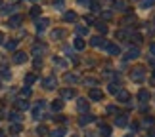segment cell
I'll return each instance as SVG.
<instances>
[{
	"mask_svg": "<svg viewBox=\"0 0 155 137\" xmlns=\"http://www.w3.org/2000/svg\"><path fill=\"white\" fill-rule=\"evenodd\" d=\"M2 76H4V78H10L12 74H10V70H6V69H2Z\"/></svg>",
	"mask_w": 155,
	"mask_h": 137,
	"instance_id": "47",
	"label": "cell"
},
{
	"mask_svg": "<svg viewBox=\"0 0 155 137\" xmlns=\"http://www.w3.org/2000/svg\"><path fill=\"white\" fill-rule=\"evenodd\" d=\"M115 36H117L119 40H128V33H127V31H117Z\"/></svg>",
	"mask_w": 155,
	"mask_h": 137,
	"instance_id": "32",
	"label": "cell"
},
{
	"mask_svg": "<svg viewBox=\"0 0 155 137\" xmlns=\"http://www.w3.org/2000/svg\"><path fill=\"white\" fill-rule=\"evenodd\" d=\"M90 122H94V116L88 114V112H82V114L79 116V124H81V126H86V124H90Z\"/></svg>",
	"mask_w": 155,
	"mask_h": 137,
	"instance_id": "8",
	"label": "cell"
},
{
	"mask_svg": "<svg viewBox=\"0 0 155 137\" xmlns=\"http://www.w3.org/2000/svg\"><path fill=\"white\" fill-rule=\"evenodd\" d=\"M104 50H105L107 53H109V55H119V53H121V48H119V46H115V44H109V42L105 44V48H104Z\"/></svg>",
	"mask_w": 155,
	"mask_h": 137,
	"instance_id": "7",
	"label": "cell"
},
{
	"mask_svg": "<svg viewBox=\"0 0 155 137\" xmlns=\"http://www.w3.org/2000/svg\"><path fill=\"white\" fill-rule=\"evenodd\" d=\"M147 137H155V129H150V133H147Z\"/></svg>",
	"mask_w": 155,
	"mask_h": 137,
	"instance_id": "50",
	"label": "cell"
},
{
	"mask_svg": "<svg viewBox=\"0 0 155 137\" xmlns=\"http://www.w3.org/2000/svg\"><path fill=\"white\" fill-rule=\"evenodd\" d=\"M52 109H54V111H61V109H63V101H59V99L54 101V103H52Z\"/></svg>",
	"mask_w": 155,
	"mask_h": 137,
	"instance_id": "34",
	"label": "cell"
},
{
	"mask_svg": "<svg viewBox=\"0 0 155 137\" xmlns=\"http://www.w3.org/2000/svg\"><path fill=\"white\" fill-rule=\"evenodd\" d=\"M119 90H121V88H119V86H115V82H113V84H109V92H111L113 95H115Z\"/></svg>",
	"mask_w": 155,
	"mask_h": 137,
	"instance_id": "39",
	"label": "cell"
},
{
	"mask_svg": "<svg viewBox=\"0 0 155 137\" xmlns=\"http://www.w3.org/2000/svg\"><path fill=\"white\" fill-rule=\"evenodd\" d=\"M65 135V128H56L50 132V137H63Z\"/></svg>",
	"mask_w": 155,
	"mask_h": 137,
	"instance_id": "25",
	"label": "cell"
},
{
	"mask_svg": "<svg viewBox=\"0 0 155 137\" xmlns=\"http://www.w3.org/2000/svg\"><path fill=\"white\" fill-rule=\"evenodd\" d=\"M130 21H134V15H127V17H124V21H123V23H127V25H128Z\"/></svg>",
	"mask_w": 155,
	"mask_h": 137,
	"instance_id": "46",
	"label": "cell"
},
{
	"mask_svg": "<svg viewBox=\"0 0 155 137\" xmlns=\"http://www.w3.org/2000/svg\"><path fill=\"white\" fill-rule=\"evenodd\" d=\"M12 10H14V6H6V8H4V14H10Z\"/></svg>",
	"mask_w": 155,
	"mask_h": 137,
	"instance_id": "49",
	"label": "cell"
},
{
	"mask_svg": "<svg viewBox=\"0 0 155 137\" xmlns=\"http://www.w3.org/2000/svg\"><path fill=\"white\" fill-rule=\"evenodd\" d=\"M144 76H146L144 67H134L132 70H130V78H132L134 82H142V80H144Z\"/></svg>",
	"mask_w": 155,
	"mask_h": 137,
	"instance_id": "1",
	"label": "cell"
},
{
	"mask_svg": "<svg viewBox=\"0 0 155 137\" xmlns=\"http://www.w3.org/2000/svg\"><path fill=\"white\" fill-rule=\"evenodd\" d=\"M153 4H155V0H140V8H144V10L151 8Z\"/></svg>",
	"mask_w": 155,
	"mask_h": 137,
	"instance_id": "28",
	"label": "cell"
},
{
	"mask_svg": "<svg viewBox=\"0 0 155 137\" xmlns=\"http://www.w3.org/2000/svg\"><path fill=\"white\" fill-rule=\"evenodd\" d=\"M21 21H23V15H19V14H17V15H12V17H10L8 25L15 29V27H19V25H21Z\"/></svg>",
	"mask_w": 155,
	"mask_h": 137,
	"instance_id": "10",
	"label": "cell"
},
{
	"mask_svg": "<svg viewBox=\"0 0 155 137\" xmlns=\"http://www.w3.org/2000/svg\"><path fill=\"white\" fill-rule=\"evenodd\" d=\"M10 132L12 133H19L21 132V124H12V126H10Z\"/></svg>",
	"mask_w": 155,
	"mask_h": 137,
	"instance_id": "37",
	"label": "cell"
},
{
	"mask_svg": "<svg viewBox=\"0 0 155 137\" xmlns=\"http://www.w3.org/2000/svg\"><path fill=\"white\" fill-rule=\"evenodd\" d=\"M73 46H75V50H79V51H82V50H84V48H86V42H84V40H82V38L79 36V38H75V42H73Z\"/></svg>",
	"mask_w": 155,
	"mask_h": 137,
	"instance_id": "21",
	"label": "cell"
},
{
	"mask_svg": "<svg viewBox=\"0 0 155 137\" xmlns=\"http://www.w3.org/2000/svg\"><path fill=\"white\" fill-rule=\"evenodd\" d=\"M35 80H37V74H33V73L25 74V84H27V86H31V84H33Z\"/></svg>",
	"mask_w": 155,
	"mask_h": 137,
	"instance_id": "29",
	"label": "cell"
},
{
	"mask_svg": "<svg viewBox=\"0 0 155 137\" xmlns=\"http://www.w3.org/2000/svg\"><path fill=\"white\" fill-rule=\"evenodd\" d=\"M115 95H117V99L121 101V103H128V101H130V93L127 90H119Z\"/></svg>",
	"mask_w": 155,
	"mask_h": 137,
	"instance_id": "9",
	"label": "cell"
},
{
	"mask_svg": "<svg viewBox=\"0 0 155 137\" xmlns=\"http://www.w3.org/2000/svg\"><path fill=\"white\" fill-rule=\"evenodd\" d=\"M21 93H23V97H29V95H31V88H23V90H21Z\"/></svg>",
	"mask_w": 155,
	"mask_h": 137,
	"instance_id": "40",
	"label": "cell"
},
{
	"mask_svg": "<svg viewBox=\"0 0 155 137\" xmlns=\"http://www.w3.org/2000/svg\"><path fill=\"white\" fill-rule=\"evenodd\" d=\"M63 80L67 82V84H77V82H79V76H77L75 73H67L63 76Z\"/></svg>",
	"mask_w": 155,
	"mask_h": 137,
	"instance_id": "18",
	"label": "cell"
},
{
	"mask_svg": "<svg viewBox=\"0 0 155 137\" xmlns=\"http://www.w3.org/2000/svg\"><path fill=\"white\" fill-rule=\"evenodd\" d=\"M132 38H134V42H136V44H140V42H142V34H138V33H136Z\"/></svg>",
	"mask_w": 155,
	"mask_h": 137,
	"instance_id": "43",
	"label": "cell"
},
{
	"mask_svg": "<svg viewBox=\"0 0 155 137\" xmlns=\"http://www.w3.org/2000/svg\"><path fill=\"white\" fill-rule=\"evenodd\" d=\"M128 124V118H127V114H119L117 118H115V126L117 128H124Z\"/></svg>",
	"mask_w": 155,
	"mask_h": 137,
	"instance_id": "13",
	"label": "cell"
},
{
	"mask_svg": "<svg viewBox=\"0 0 155 137\" xmlns=\"http://www.w3.org/2000/svg\"><path fill=\"white\" fill-rule=\"evenodd\" d=\"M46 50H48V48H46V44H35V46H33V53H35L37 57H40Z\"/></svg>",
	"mask_w": 155,
	"mask_h": 137,
	"instance_id": "15",
	"label": "cell"
},
{
	"mask_svg": "<svg viewBox=\"0 0 155 137\" xmlns=\"http://www.w3.org/2000/svg\"><path fill=\"white\" fill-rule=\"evenodd\" d=\"M48 23H50V19H46V17H42V19H38L37 21V31L38 33H42L46 27H48Z\"/></svg>",
	"mask_w": 155,
	"mask_h": 137,
	"instance_id": "20",
	"label": "cell"
},
{
	"mask_svg": "<svg viewBox=\"0 0 155 137\" xmlns=\"http://www.w3.org/2000/svg\"><path fill=\"white\" fill-rule=\"evenodd\" d=\"M42 84H44L46 90H54L56 84H58V80H56V76H46V78L42 80Z\"/></svg>",
	"mask_w": 155,
	"mask_h": 137,
	"instance_id": "6",
	"label": "cell"
},
{
	"mask_svg": "<svg viewBox=\"0 0 155 137\" xmlns=\"http://www.w3.org/2000/svg\"><path fill=\"white\" fill-rule=\"evenodd\" d=\"M107 112H111V114H113V112H117V107L115 105H109V107H107ZM117 114H119V112H117Z\"/></svg>",
	"mask_w": 155,
	"mask_h": 137,
	"instance_id": "44",
	"label": "cell"
},
{
	"mask_svg": "<svg viewBox=\"0 0 155 137\" xmlns=\"http://www.w3.org/2000/svg\"><path fill=\"white\" fill-rule=\"evenodd\" d=\"M40 15V6H33L31 8V17H38Z\"/></svg>",
	"mask_w": 155,
	"mask_h": 137,
	"instance_id": "38",
	"label": "cell"
},
{
	"mask_svg": "<svg viewBox=\"0 0 155 137\" xmlns=\"http://www.w3.org/2000/svg\"><path fill=\"white\" fill-rule=\"evenodd\" d=\"M63 19L65 21H77V14H75V11H65V14H63Z\"/></svg>",
	"mask_w": 155,
	"mask_h": 137,
	"instance_id": "26",
	"label": "cell"
},
{
	"mask_svg": "<svg viewBox=\"0 0 155 137\" xmlns=\"http://www.w3.org/2000/svg\"><path fill=\"white\" fill-rule=\"evenodd\" d=\"M153 74H155V73H153Z\"/></svg>",
	"mask_w": 155,
	"mask_h": 137,
	"instance_id": "56",
	"label": "cell"
},
{
	"mask_svg": "<svg viewBox=\"0 0 155 137\" xmlns=\"http://www.w3.org/2000/svg\"><path fill=\"white\" fill-rule=\"evenodd\" d=\"M25 61H27V53L25 51H15L14 53V63L21 65V63H25Z\"/></svg>",
	"mask_w": 155,
	"mask_h": 137,
	"instance_id": "11",
	"label": "cell"
},
{
	"mask_svg": "<svg viewBox=\"0 0 155 137\" xmlns=\"http://www.w3.org/2000/svg\"><path fill=\"white\" fill-rule=\"evenodd\" d=\"M111 17H113V14H111V11H104V14H102V19H111Z\"/></svg>",
	"mask_w": 155,
	"mask_h": 137,
	"instance_id": "41",
	"label": "cell"
},
{
	"mask_svg": "<svg viewBox=\"0 0 155 137\" xmlns=\"http://www.w3.org/2000/svg\"><path fill=\"white\" fill-rule=\"evenodd\" d=\"M140 55V50H138V46H130V50L127 51V55H124V59L127 61H132V59H136Z\"/></svg>",
	"mask_w": 155,
	"mask_h": 137,
	"instance_id": "4",
	"label": "cell"
},
{
	"mask_svg": "<svg viewBox=\"0 0 155 137\" xmlns=\"http://www.w3.org/2000/svg\"><path fill=\"white\" fill-rule=\"evenodd\" d=\"M33 118H35V120L42 118V101H40V103H37V105L33 107Z\"/></svg>",
	"mask_w": 155,
	"mask_h": 137,
	"instance_id": "12",
	"label": "cell"
},
{
	"mask_svg": "<svg viewBox=\"0 0 155 137\" xmlns=\"http://www.w3.org/2000/svg\"><path fill=\"white\" fill-rule=\"evenodd\" d=\"M15 109H17V111H27V109H29L27 99H15Z\"/></svg>",
	"mask_w": 155,
	"mask_h": 137,
	"instance_id": "19",
	"label": "cell"
},
{
	"mask_svg": "<svg viewBox=\"0 0 155 137\" xmlns=\"http://www.w3.org/2000/svg\"><path fill=\"white\" fill-rule=\"evenodd\" d=\"M0 6H2V0H0Z\"/></svg>",
	"mask_w": 155,
	"mask_h": 137,
	"instance_id": "54",
	"label": "cell"
},
{
	"mask_svg": "<svg viewBox=\"0 0 155 137\" xmlns=\"http://www.w3.org/2000/svg\"><path fill=\"white\" fill-rule=\"evenodd\" d=\"M113 8L119 10V11H127V10H128V8H127V2H124V0H113Z\"/></svg>",
	"mask_w": 155,
	"mask_h": 137,
	"instance_id": "17",
	"label": "cell"
},
{
	"mask_svg": "<svg viewBox=\"0 0 155 137\" xmlns=\"http://www.w3.org/2000/svg\"><path fill=\"white\" fill-rule=\"evenodd\" d=\"M153 124H155V118H153V116H146L144 126H146V128H150V126H153Z\"/></svg>",
	"mask_w": 155,
	"mask_h": 137,
	"instance_id": "36",
	"label": "cell"
},
{
	"mask_svg": "<svg viewBox=\"0 0 155 137\" xmlns=\"http://www.w3.org/2000/svg\"><path fill=\"white\" fill-rule=\"evenodd\" d=\"M77 109H79L81 114L82 112H88V101L86 99H77Z\"/></svg>",
	"mask_w": 155,
	"mask_h": 137,
	"instance_id": "16",
	"label": "cell"
},
{
	"mask_svg": "<svg viewBox=\"0 0 155 137\" xmlns=\"http://www.w3.org/2000/svg\"><path fill=\"white\" fill-rule=\"evenodd\" d=\"M84 84H88V86H96V84H98V78H94V76H84Z\"/></svg>",
	"mask_w": 155,
	"mask_h": 137,
	"instance_id": "31",
	"label": "cell"
},
{
	"mask_svg": "<svg viewBox=\"0 0 155 137\" xmlns=\"http://www.w3.org/2000/svg\"><path fill=\"white\" fill-rule=\"evenodd\" d=\"M77 33H79L81 36H84V34H88V27H84V25H79V27H77Z\"/></svg>",
	"mask_w": 155,
	"mask_h": 137,
	"instance_id": "35",
	"label": "cell"
},
{
	"mask_svg": "<svg viewBox=\"0 0 155 137\" xmlns=\"http://www.w3.org/2000/svg\"><path fill=\"white\" fill-rule=\"evenodd\" d=\"M0 120H2V112H0Z\"/></svg>",
	"mask_w": 155,
	"mask_h": 137,
	"instance_id": "53",
	"label": "cell"
},
{
	"mask_svg": "<svg viewBox=\"0 0 155 137\" xmlns=\"http://www.w3.org/2000/svg\"><path fill=\"white\" fill-rule=\"evenodd\" d=\"M124 137H134V135H132V133H128V135H124Z\"/></svg>",
	"mask_w": 155,
	"mask_h": 137,
	"instance_id": "52",
	"label": "cell"
},
{
	"mask_svg": "<svg viewBox=\"0 0 155 137\" xmlns=\"http://www.w3.org/2000/svg\"><path fill=\"white\" fill-rule=\"evenodd\" d=\"M65 34H67V33H65V29H54V31H52V38L59 40V38H63Z\"/></svg>",
	"mask_w": 155,
	"mask_h": 137,
	"instance_id": "22",
	"label": "cell"
},
{
	"mask_svg": "<svg viewBox=\"0 0 155 137\" xmlns=\"http://www.w3.org/2000/svg\"><path fill=\"white\" fill-rule=\"evenodd\" d=\"M90 44L94 46V48H105V40L102 38V36H92V40H90Z\"/></svg>",
	"mask_w": 155,
	"mask_h": 137,
	"instance_id": "14",
	"label": "cell"
},
{
	"mask_svg": "<svg viewBox=\"0 0 155 137\" xmlns=\"http://www.w3.org/2000/svg\"><path fill=\"white\" fill-rule=\"evenodd\" d=\"M54 65H58V67H67L65 59H61V57H54Z\"/></svg>",
	"mask_w": 155,
	"mask_h": 137,
	"instance_id": "33",
	"label": "cell"
},
{
	"mask_svg": "<svg viewBox=\"0 0 155 137\" xmlns=\"http://www.w3.org/2000/svg\"><path fill=\"white\" fill-rule=\"evenodd\" d=\"M37 133H38V135H44V133H46V128H44V126H38V128H37Z\"/></svg>",
	"mask_w": 155,
	"mask_h": 137,
	"instance_id": "42",
	"label": "cell"
},
{
	"mask_svg": "<svg viewBox=\"0 0 155 137\" xmlns=\"http://www.w3.org/2000/svg\"><path fill=\"white\" fill-rule=\"evenodd\" d=\"M150 53L155 57V44H150Z\"/></svg>",
	"mask_w": 155,
	"mask_h": 137,
	"instance_id": "48",
	"label": "cell"
},
{
	"mask_svg": "<svg viewBox=\"0 0 155 137\" xmlns=\"http://www.w3.org/2000/svg\"><path fill=\"white\" fill-rule=\"evenodd\" d=\"M0 44H4V34L0 33Z\"/></svg>",
	"mask_w": 155,
	"mask_h": 137,
	"instance_id": "51",
	"label": "cell"
},
{
	"mask_svg": "<svg viewBox=\"0 0 155 137\" xmlns=\"http://www.w3.org/2000/svg\"><path fill=\"white\" fill-rule=\"evenodd\" d=\"M88 99H92V101H102V99H104V92L98 90V88H92L90 93H88Z\"/></svg>",
	"mask_w": 155,
	"mask_h": 137,
	"instance_id": "3",
	"label": "cell"
},
{
	"mask_svg": "<svg viewBox=\"0 0 155 137\" xmlns=\"http://www.w3.org/2000/svg\"><path fill=\"white\" fill-rule=\"evenodd\" d=\"M150 99H151V93L147 92L146 88H142V90L138 92V101H140V105H142V107H146V103H147Z\"/></svg>",
	"mask_w": 155,
	"mask_h": 137,
	"instance_id": "2",
	"label": "cell"
},
{
	"mask_svg": "<svg viewBox=\"0 0 155 137\" xmlns=\"http://www.w3.org/2000/svg\"><path fill=\"white\" fill-rule=\"evenodd\" d=\"M4 46H6V50H8V51H14L15 48H17V40H8Z\"/></svg>",
	"mask_w": 155,
	"mask_h": 137,
	"instance_id": "27",
	"label": "cell"
},
{
	"mask_svg": "<svg viewBox=\"0 0 155 137\" xmlns=\"http://www.w3.org/2000/svg\"><path fill=\"white\" fill-rule=\"evenodd\" d=\"M59 97L61 99H73V97H77V92L73 90V88H65V90L59 92Z\"/></svg>",
	"mask_w": 155,
	"mask_h": 137,
	"instance_id": "5",
	"label": "cell"
},
{
	"mask_svg": "<svg viewBox=\"0 0 155 137\" xmlns=\"http://www.w3.org/2000/svg\"><path fill=\"white\" fill-rule=\"evenodd\" d=\"M73 137H77V135H73Z\"/></svg>",
	"mask_w": 155,
	"mask_h": 137,
	"instance_id": "55",
	"label": "cell"
},
{
	"mask_svg": "<svg viewBox=\"0 0 155 137\" xmlns=\"http://www.w3.org/2000/svg\"><path fill=\"white\" fill-rule=\"evenodd\" d=\"M96 29H98L100 34H105V33H107V25H105V23H102V21L96 23Z\"/></svg>",
	"mask_w": 155,
	"mask_h": 137,
	"instance_id": "30",
	"label": "cell"
},
{
	"mask_svg": "<svg viewBox=\"0 0 155 137\" xmlns=\"http://www.w3.org/2000/svg\"><path fill=\"white\" fill-rule=\"evenodd\" d=\"M100 135L109 137V135H111V128L107 126V124H102V126H100Z\"/></svg>",
	"mask_w": 155,
	"mask_h": 137,
	"instance_id": "24",
	"label": "cell"
},
{
	"mask_svg": "<svg viewBox=\"0 0 155 137\" xmlns=\"http://www.w3.org/2000/svg\"><path fill=\"white\" fill-rule=\"evenodd\" d=\"M79 4H81V6H86V8H88V6L92 4V0H79Z\"/></svg>",
	"mask_w": 155,
	"mask_h": 137,
	"instance_id": "45",
	"label": "cell"
},
{
	"mask_svg": "<svg viewBox=\"0 0 155 137\" xmlns=\"http://www.w3.org/2000/svg\"><path fill=\"white\" fill-rule=\"evenodd\" d=\"M8 118H10V120L14 122V124H17V122H21V114H19V111H12L10 114H8Z\"/></svg>",
	"mask_w": 155,
	"mask_h": 137,
	"instance_id": "23",
	"label": "cell"
}]
</instances>
